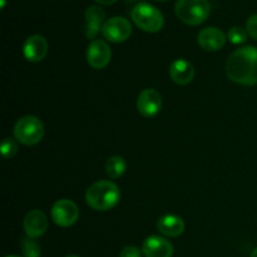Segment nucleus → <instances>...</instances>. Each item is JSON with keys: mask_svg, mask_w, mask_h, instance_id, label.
Wrapping results in <instances>:
<instances>
[{"mask_svg": "<svg viewBox=\"0 0 257 257\" xmlns=\"http://www.w3.org/2000/svg\"><path fill=\"white\" fill-rule=\"evenodd\" d=\"M226 73L232 82L241 85H257V48L243 47L228 57Z\"/></svg>", "mask_w": 257, "mask_h": 257, "instance_id": "1", "label": "nucleus"}, {"mask_svg": "<svg viewBox=\"0 0 257 257\" xmlns=\"http://www.w3.org/2000/svg\"><path fill=\"white\" fill-rule=\"evenodd\" d=\"M120 200L119 187L112 181H99L90 186L85 193L88 206L95 211H108Z\"/></svg>", "mask_w": 257, "mask_h": 257, "instance_id": "2", "label": "nucleus"}, {"mask_svg": "<svg viewBox=\"0 0 257 257\" xmlns=\"http://www.w3.org/2000/svg\"><path fill=\"white\" fill-rule=\"evenodd\" d=\"M175 13L181 22L195 27L207 19L211 5L207 0H177Z\"/></svg>", "mask_w": 257, "mask_h": 257, "instance_id": "3", "label": "nucleus"}, {"mask_svg": "<svg viewBox=\"0 0 257 257\" xmlns=\"http://www.w3.org/2000/svg\"><path fill=\"white\" fill-rule=\"evenodd\" d=\"M133 23L137 25L140 29L148 33H157L165 25V18L162 13L153 5L148 3H138L133 7L131 12Z\"/></svg>", "mask_w": 257, "mask_h": 257, "instance_id": "4", "label": "nucleus"}, {"mask_svg": "<svg viewBox=\"0 0 257 257\" xmlns=\"http://www.w3.org/2000/svg\"><path fill=\"white\" fill-rule=\"evenodd\" d=\"M43 136H44V125L42 120L34 115L22 117L14 127V137L22 145H37L43 140Z\"/></svg>", "mask_w": 257, "mask_h": 257, "instance_id": "5", "label": "nucleus"}, {"mask_svg": "<svg viewBox=\"0 0 257 257\" xmlns=\"http://www.w3.org/2000/svg\"><path fill=\"white\" fill-rule=\"evenodd\" d=\"M102 34L112 43L125 42L132 34V25L125 18L113 17L103 24Z\"/></svg>", "mask_w": 257, "mask_h": 257, "instance_id": "6", "label": "nucleus"}, {"mask_svg": "<svg viewBox=\"0 0 257 257\" xmlns=\"http://www.w3.org/2000/svg\"><path fill=\"white\" fill-rule=\"evenodd\" d=\"M79 217V208L73 201L59 200L52 207V220L60 227H70Z\"/></svg>", "mask_w": 257, "mask_h": 257, "instance_id": "7", "label": "nucleus"}, {"mask_svg": "<svg viewBox=\"0 0 257 257\" xmlns=\"http://www.w3.org/2000/svg\"><path fill=\"white\" fill-rule=\"evenodd\" d=\"M112 58V50L104 40L95 39L90 42L87 49V62L93 69H103Z\"/></svg>", "mask_w": 257, "mask_h": 257, "instance_id": "8", "label": "nucleus"}, {"mask_svg": "<svg viewBox=\"0 0 257 257\" xmlns=\"http://www.w3.org/2000/svg\"><path fill=\"white\" fill-rule=\"evenodd\" d=\"M138 112L145 117H155L162 109V95L153 88L142 90L137 99Z\"/></svg>", "mask_w": 257, "mask_h": 257, "instance_id": "9", "label": "nucleus"}, {"mask_svg": "<svg viewBox=\"0 0 257 257\" xmlns=\"http://www.w3.org/2000/svg\"><path fill=\"white\" fill-rule=\"evenodd\" d=\"M23 53H24L25 59L29 62H42L48 53L47 39L40 34L30 35L23 45Z\"/></svg>", "mask_w": 257, "mask_h": 257, "instance_id": "10", "label": "nucleus"}, {"mask_svg": "<svg viewBox=\"0 0 257 257\" xmlns=\"http://www.w3.org/2000/svg\"><path fill=\"white\" fill-rule=\"evenodd\" d=\"M226 35L221 29L215 27H208L198 33L197 42L202 49L207 52H216L220 50L226 43Z\"/></svg>", "mask_w": 257, "mask_h": 257, "instance_id": "11", "label": "nucleus"}, {"mask_svg": "<svg viewBox=\"0 0 257 257\" xmlns=\"http://www.w3.org/2000/svg\"><path fill=\"white\" fill-rule=\"evenodd\" d=\"M142 252L146 257H172L173 246L165 237L150 236L143 242Z\"/></svg>", "mask_w": 257, "mask_h": 257, "instance_id": "12", "label": "nucleus"}, {"mask_svg": "<svg viewBox=\"0 0 257 257\" xmlns=\"http://www.w3.org/2000/svg\"><path fill=\"white\" fill-rule=\"evenodd\" d=\"M24 231L28 237L38 238L45 233L48 228V218L40 210H33L24 217Z\"/></svg>", "mask_w": 257, "mask_h": 257, "instance_id": "13", "label": "nucleus"}, {"mask_svg": "<svg viewBox=\"0 0 257 257\" xmlns=\"http://www.w3.org/2000/svg\"><path fill=\"white\" fill-rule=\"evenodd\" d=\"M105 13L99 5H92L85 12V37L88 39H94L99 32H102V27L104 24Z\"/></svg>", "mask_w": 257, "mask_h": 257, "instance_id": "14", "label": "nucleus"}, {"mask_svg": "<svg viewBox=\"0 0 257 257\" xmlns=\"http://www.w3.org/2000/svg\"><path fill=\"white\" fill-rule=\"evenodd\" d=\"M170 77L177 84L186 85L195 78V68L187 60L177 59L171 64Z\"/></svg>", "mask_w": 257, "mask_h": 257, "instance_id": "15", "label": "nucleus"}, {"mask_svg": "<svg viewBox=\"0 0 257 257\" xmlns=\"http://www.w3.org/2000/svg\"><path fill=\"white\" fill-rule=\"evenodd\" d=\"M157 228L167 237H177L185 231V222L176 215H165L158 220Z\"/></svg>", "mask_w": 257, "mask_h": 257, "instance_id": "16", "label": "nucleus"}, {"mask_svg": "<svg viewBox=\"0 0 257 257\" xmlns=\"http://www.w3.org/2000/svg\"><path fill=\"white\" fill-rule=\"evenodd\" d=\"M105 170H107V175L110 178L117 180L120 176L124 175L125 170H127V163H125L124 158H122L120 156H113L107 161Z\"/></svg>", "mask_w": 257, "mask_h": 257, "instance_id": "17", "label": "nucleus"}, {"mask_svg": "<svg viewBox=\"0 0 257 257\" xmlns=\"http://www.w3.org/2000/svg\"><path fill=\"white\" fill-rule=\"evenodd\" d=\"M22 251L24 257H39L40 252H42V248H40L39 243L35 241V238L32 237H25L22 240Z\"/></svg>", "mask_w": 257, "mask_h": 257, "instance_id": "18", "label": "nucleus"}, {"mask_svg": "<svg viewBox=\"0 0 257 257\" xmlns=\"http://www.w3.org/2000/svg\"><path fill=\"white\" fill-rule=\"evenodd\" d=\"M227 39L232 44H242V43H245L247 40V32L241 27H233L228 30Z\"/></svg>", "mask_w": 257, "mask_h": 257, "instance_id": "19", "label": "nucleus"}, {"mask_svg": "<svg viewBox=\"0 0 257 257\" xmlns=\"http://www.w3.org/2000/svg\"><path fill=\"white\" fill-rule=\"evenodd\" d=\"M18 152V145L14 140L12 138H4L2 143V153H3V157L5 160L8 158H12L17 155Z\"/></svg>", "mask_w": 257, "mask_h": 257, "instance_id": "20", "label": "nucleus"}, {"mask_svg": "<svg viewBox=\"0 0 257 257\" xmlns=\"http://www.w3.org/2000/svg\"><path fill=\"white\" fill-rule=\"evenodd\" d=\"M246 32L250 37L257 40V14L251 15L246 22Z\"/></svg>", "mask_w": 257, "mask_h": 257, "instance_id": "21", "label": "nucleus"}, {"mask_svg": "<svg viewBox=\"0 0 257 257\" xmlns=\"http://www.w3.org/2000/svg\"><path fill=\"white\" fill-rule=\"evenodd\" d=\"M142 251L136 246H127L120 251L119 257H142Z\"/></svg>", "mask_w": 257, "mask_h": 257, "instance_id": "22", "label": "nucleus"}, {"mask_svg": "<svg viewBox=\"0 0 257 257\" xmlns=\"http://www.w3.org/2000/svg\"><path fill=\"white\" fill-rule=\"evenodd\" d=\"M94 2L98 3V4H100V5H112V4H114L117 0H94Z\"/></svg>", "mask_w": 257, "mask_h": 257, "instance_id": "23", "label": "nucleus"}, {"mask_svg": "<svg viewBox=\"0 0 257 257\" xmlns=\"http://www.w3.org/2000/svg\"><path fill=\"white\" fill-rule=\"evenodd\" d=\"M251 257H257V247L252 251V253H251Z\"/></svg>", "mask_w": 257, "mask_h": 257, "instance_id": "24", "label": "nucleus"}, {"mask_svg": "<svg viewBox=\"0 0 257 257\" xmlns=\"http://www.w3.org/2000/svg\"><path fill=\"white\" fill-rule=\"evenodd\" d=\"M5 0H2V9H4V7H5Z\"/></svg>", "mask_w": 257, "mask_h": 257, "instance_id": "25", "label": "nucleus"}, {"mask_svg": "<svg viewBox=\"0 0 257 257\" xmlns=\"http://www.w3.org/2000/svg\"><path fill=\"white\" fill-rule=\"evenodd\" d=\"M65 257H79V256H77V255H68V256H65Z\"/></svg>", "mask_w": 257, "mask_h": 257, "instance_id": "26", "label": "nucleus"}, {"mask_svg": "<svg viewBox=\"0 0 257 257\" xmlns=\"http://www.w3.org/2000/svg\"><path fill=\"white\" fill-rule=\"evenodd\" d=\"M7 257H22V256H7Z\"/></svg>", "mask_w": 257, "mask_h": 257, "instance_id": "27", "label": "nucleus"}, {"mask_svg": "<svg viewBox=\"0 0 257 257\" xmlns=\"http://www.w3.org/2000/svg\"><path fill=\"white\" fill-rule=\"evenodd\" d=\"M157 2H167V0H157Z\"/></svg>", "mask_w": 257, "mask_h": 257, "instance_id": "28", "label": "nucleus"}, {"mask_svg": "<svg viewBox=\"0 0 257 257\" xmlns=\"http://www.w3.org/2000/svg\"><path fill=\"white\" fill-rule=\"evenodd\" d=\"M128 2H130V0H128ZM131 2H133V0H131Z\"/></svg>", "mask_w": 257, "mask_h": 257, "instance_id": "29", "label": "nucleus"}]
</instances>
